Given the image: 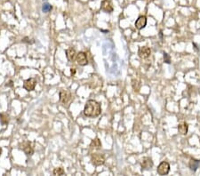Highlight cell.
Returning a JSON list of instances; mask_svg holds the SVG:
<instances>
[{"mask_svg":"<svg viewBox=\"0 0 200 176\" xmlns=\"http://www.w3.org/2000/svg\"><path fill=\"white\" fill-rule=\"evenodd\" d=\"M101 112V106L100 103L96 102L95 100H89L87 101L85 109L84 114L87 117H98Z\"/></svg>","mask_w":200,"mask_h":176,"instance_id":"cell-1","label":"cell"},{"mask_svg":"<svg viewBox=\"0 0 200 176\" xmlns=\"http://www.w3.org/2000/svg\"><path fill=\"white\" fill-rule=\"evenodd\" d=\"M91 161H92L93 165L99 166V165H102L105 163V158H104L103 155L100 153H93L92 155Z\"/></svg>","mask_w":200,"mask_h":176,"instance_id":"cell-2","label":"cell"},{"mask_svg":"<svg viewBox=\"0 0 200 176\" xmlns=\"http://www.w3.org/2000/svg\"><path fill=\"white\" fill-rule=\"evenodd\" d=\"M170 171V165L167 162H162L157 166V172L159 175H166Z\"/></svg>","mask_w":200,"mask_h":176,"instance_id":"cell-3","label":"cell"},{"mask_svg":"<svg viewBox=\"0 0 200 176\" xmlns=\"http://www.w3.org/2000/svg\"><path fill=\"white\" fill-rule=\"evenodd\" d=\"M20 148L21 150L24 151V153L28 156H31L33 155L34 153V149H33V147L31 146V143L29 142H24L20 144Z\"/></svg>","mask_w":200,"mask_h":176,"instance_id":"cell-4","label":"cell"},{"mask_svg":"<svg viewBox=\"0 0 200 176\" xmlns=\"http://www.w3.org/2000/svg\"><path fill=\"white\" fill-rule=\"evenodd\" d=\"M71 99V93L68 90H61L60 92V101L64 104H67Z\"/></svg>","mask_w":200,"mask_h":176,"instance_id":"cell-5","label":"cell"},{"mask_svg":"<svg viewBox=\"0 0 200 176\" xmlns=\"http://www.w3.org/2000/svg\"><path fill=\"white\" fill-rule=\"evenodd\" d=\"M36 85H37V81L35 78H28L27 80L24 81L23 83V87L26 91L28 92H31L33 91L35 87H36Z\"/></svg>","mask_w":200,"mask_h":176,"instance_id":"cell-6","label":"cell"},{"mask_svg":"<svg viewBox=\"0 0 200 176\" xmlns=\"http://www.w3.org/2000/svg\"><path fill=\"white\" fill-rule=\"evenodd\" d=\"M77 62L80 65V66H86L88 64V60H87V55L86 53L84 52H79L77 54V58H76Z\"/></svg>","mask_w":200,"mask_h":176,"instance_id":"cell-7","label":"cell"},{"mask_svg":"<svg viewBox=\"0 0 200 176\" xmlns=\"http://www.w3.org/2000/svg\"><path fill=\"white\" fill-rule=\"evenodd\" d=\"M100 9L104 11L105 13H112L113 12V6L111 5V2L110 0H103L100 4Z\"/></svg>","mask_w":200,"mask_h":176,"instance_id":"cell-8","label":"cell"},{"mask_svg":"<svg viewBox=\"0 0 200 176\" xmlns=\"http://www.w3.org/2000/svg\"><path fill=\"white\" fill-rule=\"evenodd\" d=\"M150 54H151V50L148 46H142L139 48L138 54L140 58L147 59L150 55Z\"/></svg>","mask_w":200,"mask_h":176,"instance_id":"cell-9","label":"cell"},{"mask_svg":"<svg viewBox=\"0 0 200 176\" xmlns=\"http://www.w3.org/2000/svg\"><path fill=\"white\" fill-rule=\"evenodd\" d=\"M134 25H135V27H136V29H143V28H145L146 25H147V18H146L145 16H140V17L136 20Z\"/></svg>","mask_w":200,"mask_h":176,"instance_id":"cell-10","label":"cell"},{"mask_svg":"<svg viewBox=\"0 0 200 176\" xmlns=\"http://www.w3.org/2000/svg\"><path fill=\"white\" fill-rule=\"evenodd\" d=\"M153 166V161L149 158H144L142 162V169L143 170H149Z\"/></svg>","mask_w":200,"mask_h":176,"instance_id":"cell-11","label":"cell"},{"mask_svg":"<svg viewBox=\"0 0 200 176\" xmlns=\"http://www.w3.org/2000/svg\"><path fill=\"white\" fill-rule=\"evenodd\" d=\"M77 53H76V50L73 49V48H69L66 50V55H67V58L70 61H73L75 60L76 58H77Z\"/></svg>","mask_w":200,"mask_h":176,"instance_id":"cell-12","label":"cell"},{"mask_svg":"<svg viewBox=\"0 0 200 176\" xmlns=\"http://www.w3.org/2000/svg\"><path fill=\"white\" fill-rule=\"evenodd\" d=\"M200 165V161L199 160H197V159H191L189 161V166L190 168L191 171L193 172H196L198 170V168L199 167Z\"/></svg>","mask_w":200,"mask_h":176,"instance_id":"cell-13","label":"cell"},{"mask_svg":"<svg viewBox=\"0 0 200 176\" xmlns=\"http://www.w3.org/2000/svg\"><path fill=\"white\" fill-rule=\"evenodd\" d=\"M90 147H91V148H93V149H99L101 148V142L98 138H95L94 140H93L91 142Z\"/></svg>","mask_w":200,"mask_h":176,"instance_id":"cell-14","label":"cell"},{"mask_svg":"<svg viewBox=\"0 0 200 176\" xmlns=\"http://www.w3.org/2000/svg\"><path fill=\"white\" fill-rule=\"evenodd\" d=\"M178 132H180L182 135H185L188 132V125L184 123V124H180L178 125Z\"/></svg>","mask_w":200,"mask_h":176,"instance_id":"cell-15","label":"cell"},{"mask_svg":"<svg viewBox=\"0 0 200 176\" xmlns=\"http://www.w3.org/2000/svg\"><path fill=\"white\" fill-rule=\"evenodd\" d=\"M52 9H53V6L50 4H48V3H45V4H44L43 5H42V11H43L44 13H45V14L51 12Z\"/></svg>","mask_w":200,"mask_h":176,"instance_id":"cell-16","label":"cell"},{"mask_svg":"<svg viewBox=\"0 0 200 176\" xmlns=\"http://www.w3.org/2000/svg\"><path fill=\"white\" fill-rule=\"evenodd\" d=\"M53 174H54V175H63V174H65V172H64L63 168H61V167H57V168H55V169L54 170Z\"/></svg>","mask_w":200,"mask_h":176,"instance_id":"cell-17","label":"cell"},{"mask_svg":"<svg viewBox=\"0 0 200 176\" xmlns=\"http://www.w3.org/2000/svg\"><path fill=\"white\" fill-rule=\"evenodd\" d=\"M0 121H1L2 124L5 125L9 122V117L5 115V114H2V115H0Z\"/></svg>","mask_w":200,"mask_h":176,"instance_id":"cell-18","label":"cell"},{"mask_svg":"<svg viewBox=\"0 0 200 176\" xmlns=\"http://www.w3.org/2000/svg\"><path fill=\"white\" fill-rule=\"evenodd\" d=\"M164 60L166 63H170L171 62V60H170V56L166 54V53H164Z\"/></svg>","mask_w":200,"mask_h":176,"instance_id":"cell-19","label":"cell"},{"mask_svg":"<svg viewBox=\"0 0 200 176\" xmlns=\"http://www.w3.org/2000/svg\"><path fill=\"white\" fill-rule=\"evenodd\" d=\"M70 73H71V76H74V75L76 74V70H75L74 68H71V70H70Z\"/></svg>","mask_w":200,"mask_h":176,"instance_id":"cell-20","label":"cell"},{"mask_svg":"<svg viewBox=\"0 0 200 176\" xmlns=\"http://www.w3.org/2000/svg\"><path fill=\"white\" fill-rule=\"evenodd\" d=\"M1 153H2V149H1V148H0V155H1Z\"/></svg>","mask_w":200,"mask_h":176,"instance_id":"cell-21","label":"cell"}]
</instances>
